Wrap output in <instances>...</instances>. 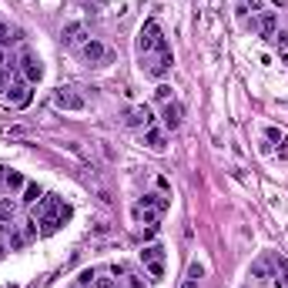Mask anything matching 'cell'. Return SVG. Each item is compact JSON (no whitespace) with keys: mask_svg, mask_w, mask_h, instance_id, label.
<instances>
[{"mask_svg":"<svg viewBox=\"0 0 288 288\" xmlns=\"http://www.w3.org/2000/svg\"><path fill=\"white\" fill-rule=\"evenodd\" d=\"M7 101L17 107H24L31 101V91H27V80H17V84H7Z\"/></svg>","mask_w":288,"mask_h":288,"instance_id":"8992f818","label":"cell"},{"mask_svg":"<svg viewBox=\"0 0 288 288\" xmlns=\"http://www.w3.org/2000/svg\"><path fill=\"white\" fill-rule=\"evenodd\" d=\"M268 272H272V262H268V258H258L248 275H251V281H262V278H268Z\"/></svg>","mask_w":288,"mask_h":288,"instance_id":"4fadbf2b","label":"cell"},{"mask_svg":"<svg viewBox=\"0 0 288 288\" xmlns=\"http://www.w3.org/2000/svg\"><path fill=\"white\" fill-rule=\"evenodd\" d=\"M275 288H288V272H281V278H278V275H275Z\"/></svg>","mask_w":288,"mask_h":288,"instance_id":"d4e9b609","label":"cell"},{"mask_svg":"<svg viewBox=\"0 0 288 288\" xmlns=\"http://www.w3.org/2000/svg\"><path fill=\"white\" fill-rule=\"evenodd\" d=\"M4 88H7V77H4V74H0V91H4Z\"/></svg>","mask_w":288,"mask_h":288,"instance_id":"83f0119b","label":"cell"},{"mask_svg":"<svg viewBox=\"0 0 288 288\" xmlns=\"http://www.w3.org/2000/svg\"><path fill=\"white\" fill-rule=\"evenodd\" d=\"M128 285H131V288H144V281H141V275H128Z\"/></svg>","mask_w":288,"mask_h":288,"instance_id":"484cf974","label":"cell"},{"mask_svg":"<svg viewBox=\"0 0 288 288\" xmlns=\"http://www.w3.org/2000/svg\"><path fill=\"white\" fill-rule=\"evenodd\" d=\"M14 211H17L14 198H4V201H0V224H4V221H10V218H14Z\"/></svg>","mask_w":288,"mask_h":288,"instance_id":"9a60e30c","label":"cell"},{"mask_svg":"<svg viewBox=\"0 0 288 288\" xmlns=\"http://www.w3.org/2000/svg\"><path fill=\"white\" fill-rule=\"evenodd\" d=\"M201 275H205V268L198 262H191L188 265V275L181 278V288H201Z\"/></svg>","mask_w":288,"mask_h":288,"instance_id":"9c48e42d","label":"cell"},{"mask_svg":"<svg viewBox=\"0 0 288 288\" xmlns=\"http://www.w3.org/2000/svg\"><path fill=\"white\" fill-rule=\"evenodd\" d=\"M0 64H4V47H0Z\"/></svg>","mask_w":288,"mask_h":288,"instance_id":"f1b7e54d","label":"cell"},{"mask_svg":"<svg viewBox=\"0 0 288 288\" xmlns=\"http://www.w3.org/2000/svg\"><path fill=\"white\" fill-rule=\"evenodd\" d=\"M64 40L67 44H88V31H84V24H67L64 27Z\"/></svg>","mask_w":288,"mask_h":288,"instance_id":"ba28073f","label":"cell"},{"mask_svg":"<svg viewBox=\"0 0 288 288\" xmlns=\"http://www.w3.org/2000/svg\"><path fill=\"white\" fill-rule=\"evenodd\" d=\"M137 218H141L144 224H158L161 211H158V208H141V205H137Z\"/></svg>","mask_w":288,"mask_h":288,"instance_id":"5bb4252c","label":"cell"},{"mask_svg":"<svg viewBox=\"0 0 288 288\" xmlns=\"http://www.w3.org/2000/svg\"><path fill=\"white\" fill-rule=\"evenodd\" d=\"M54 104L61 107V111H84V107H88V101H84L77 91L61 88V91H54Z\"/></svg>","mask_w":288,"mask_h":288,"instance_id":"3957f363","label":"cell"},{"mask_svg":"<svg viewBox=\"0 0 288 288\" xmlns=\"http://www.w3.org/2000/svg\"><path fill=\"white\" fill-rule=\"evenodd\" d=\"M272 44H275V47H288V34H275V37H272Z\"/></svg>","mask_w":288,"mask_h":288,"instance_id":"603a6c76","label":"cell"},{"mask_svg":"<svg viewBox=\"0 0 288 288\" xmlns=\"http://www.w3.org/2000/svg\"><path fill=\"white\" fill-rule=\"evenodd\" d=\"M71 288H80V285H77V281H74V285H71Z\"/></svg>","mask_w":288,"mask_h":288,"instance_id":"f546056e","label":"cell"},{"mask_svg":"<svg viewBox=\"0 0 288 288\" xmlns=\"http://www.w3.org/2000/svg\"><path fill=\"white\" fill-rule=\"evenodd\" d=\"M0 181H7V168L4 164H0Z\"/></svg>","mask_w":288,"mask_h":288,"instance_id":"4316f807","label":"cell"},{"mask_svg":"<svg viewBox=\"0 0 288 288\" xmlns=\"http://www.w3.org/2000/svg\"><path fill=\"white\" fill-rule=\"evenodd\" d=\"M141 262L148 265V272H151L154 281L164 278V248H161V245H148V248H141Z\"/></svg>","mask_w":288,"mask_h":288,"instance_id":"7a4b0ae2","label":"cell"},{"mask_svg":"<svg viewBox=\"0 0 288 288\" xmlns=\"http://www.w3.org/2000/svg\"><path fill=\"white\" fill-rule=\"evenodd\" d=\"M258 7V0H251V10ZM248 14V0H238V17H245Z\"/></svg>","mask_w":288,"mask_h":288,"instance_id":"7402d4cb","label":"cell"},{"mask_svg":"<svg viewBox=\"0 0 288 288\" xmlns=\"http://www.w3.org/2000/svg\"><path fill=\"white\" fill-rule=\"evenodd\" d=\"M161 118H164V128L168 131H178L181 128V104H178V101H168L164 111H161Z\"/></svg>","mask_w":288,"mask_h":288,"instance_id":"52a82bcc","label":"cell"},{"mask_svg":"<svg viewBox=\"0 0 288 288\" xmlns=\"http://www.w3.org/2000/svg\"><path fill=\"white\" fill-rule=\"evenodd\" d=\"M97 4H107V0H97Z\"/></svg>","mask_w":288,"mask_h":288,"instance_id":"4dcf8cb0","label":"cell"},{"mask_svg":"<svg viewBox=\"0 0 288 288\" xmlns=\"http://www.w3.org/2000/svg\"><path fill=\"white\" fill-rule=\"evenodd\" d=\"M151 111H148V107H134V111L128 114V124L131 128H137V124H144V128H151Z\"/></svg>","mask_w":288,"mask_h":288,"instance_id":"8fae6325","label":"cell"},{"mask_svg":"<svg viewBox=\"0 0 288 288\" xmlns=\"http://www.w3.org/2000/svg\"><path fill=\"white\" fill-rule=\"evenodd\" d=\"M255 27H258V34H262L265 40H272L275 34H278V17H275V10H265V14L255 20Z\"/></svg>","mask_w":288,"mask_h":288,"instance_id":"5b68a950","label":"cell"},{"mask_svg":"<svg viewBox=\"0 0 288 288\" xmlns=\"http://www.w3.org/2000/svg\"><path fill=\"white\" fill-rule=\"evenodd\" d=\"M94 288H114V278H111V275H97V278H94Z\"/></svg>","mask_w":288,"mask_h":288,"instance_id":"ffe728a7","label":"cell"},{"mask_svg":"<svg viewBox=\"0 0 288 288\" xmlns=\"http://www.w3.org/2000/svg\"><path fill=\"white\" fill-rule=\"evenodd\" d=\"M24 175H20V171H7V188L10 191H17V188H24Z\"/></svg>","mask_w":288,"mask_h":288,"instance_id":"e0dca14e","label":"cell"},{"mask_svg":"<svg viewBox=\"0 0 288 288\" xmlns=\"http://www.w3.org/2000/svg\"><path fill=\"white\" fill-rule=\"evenodd\" d=\"M37 198H40V184H24V205H37Z\"/></svg>","mask_w":288,"mask_h":288,"instance_id":"2e32d148","label":"cell"},{"mask_svg":"<svg viewBox=\"0 0 288 288\" xmlns=\"http://www.w3.org/2000/svg\"><path fill=\"white\" fill-rule=\"evenodd\" d=\"M10 40H14V37H10V27L4 24V20H0V47H7Z\"/></svg>","mask_w":288,"mask_h":288,"instance_id":"d6986e66","label":"cell"},{"mask_svg":"<svg viewBox=\"0 0 288 288\" xmlns=\"http://www.w3.org/2000/svg\"><path fill=\"white\" fill-rule=\"evenodd\" d=\"M80 54L88 57L91 64H97V61H101V57H104V44H101V40H94V37H91L88 44H84V47H80Z\"/></svg>","mask_w":288,"mask_h":288,"instance_id":"30bf717a","label":"cell"},{"mask_svg":"<svg viewBox=\"0 0 288 288\" xmlns=\"http://www.w3.org/2000/svg\"><path fill=\"white\" fill-rule=\"evenodd\" d=\"M137 47H141V54H148V50H158V54H164V50H168V40L161 37V27H158V20H148V24L141 27Z\"/></svg>","mask_w":288,"mask_h":288,"instance_id":"6da1fadb","label":"cell"},{"mask_svg":"<svg viewBox=\"0 0 288 288\" xmlns=\"http://www.w3.org/2000/svg\"><path fill=\"white\" fill-rule=\"evenodd\" d=\"M265 134H268V141H278V144H281V141H285V134H281V131H278V128H268V131H265Z\"/></svg>","mask_w":288,"mask_h":288,"instance_id":"cb8c5ba5","label":"cell"},{"mask_svg":"<svg viewBox=\"0 0 288 288\" xmlns=\"http://www.w3.org/2000/svg\"><path fill=\"white\" fill-rule=\"evenodd\" d=\"M144 144L154 148V151H161V148H164V131H161V128H148V131H144Z\"/></svg>","mask_w":288,"mask_h":288,"instance_id":"7c38bea8","label":"cell"},{"mask_svg":"<svg viewBox=\"0 0 288 288\" xmlns=\"http://www.w3.org/2000/svg\"><path fill=\"white\" fill-rule=\"evenodd\" d=\"M20 74H24L27 84H37V80L44 77V67H40V61L31 54V50H24V54H20Z\"/></svg>","mask_w":288,"mask_h":288,"instance_id":"277c9868","label":"cell"},{"mask_svg":"<svg viewBox=\"0 0 288 288\" xmlns=\"http://www.w3.org/2000/svg\"><path fill=\"white\" fill-rule=\"evenodd\" d=\"M94 278H97V272H94V268H88V272L77 275V285L80 288H94Z\"/></svg>","mask_w":288,"mask_h":288,"instance_id":"ac0fdd59","label":"cell"},{"mask_svg":"<svg viewBox=\"0 0 288 288\" xmlns=\"http://www.w3.org/2000/svg\"><path fill=\"white\" fill-rule=\"evenodd\" d=\"M154 94H158V101H164V104L171 101V88H168V84H158V91H154Z\"/></svg>","mask_w":288,"mask_h":288,"instance_id":"44dd1931","label":"cell"}]
</instances>
